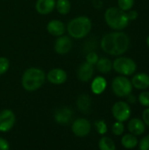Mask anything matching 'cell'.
<instances>
[{
  "instance_id": "1",
  "label": "cell",
  "mask_w": 149,
  "mask_h": 150,
  "mask_svg": "<svg viewBox=\"0 0 149 150\" xmlns=\"http://www.w3.org/2000/svg\"><path fill=\"white\" fill-rule=\"evenodd\" d=\"M100 46L106 54L112 56H119L128 50L130 39L123 32H112L105 34L102 38Z\"/></svg>"
},
{
  "instance_id": "2",
  "label": "cell",
  "mask_w": 149,
  "mask_h": 150,
  "mask_svg": "<svg viewBox=\"0 0 149 150\" xmlns=\"http://www.w3.org/2000/svg\"><path fill=\"white\" fill-rule=\"evenodd\" d=\"M45 72L38 68H29L23 73L21 83L27 91H35L39 90L45 83Z\"/></svg>"
},
{
  "instance_id": "3",
  "label": "cell",
  "mask_w": 149,
  "mask_h": 150,
  "mask_svg": "<svg viewBox=\"0 0 149 150\" xmlns=\"http://www.w3.org/2000/svg\"><path fill=\"white\" fill-rule=\"evenodd\" d=\"M91 20L86 16H79L73 18L67 25V31L69 36L78 40L85 38L91 31Z\"/></svg>"
},
{
  "instance_id": "4",
  "label": "cell",
  "mask_w": 149,
  "mask_h": 150,
  "mask_svg": "<svg viewBox=\"0 0 149 150\" xmlns=\"http://www.w3.org/2000/svg\"><path fill=\"white\" fill-rule=\"evenodd\" d=\"M105 20L109 27L116 31L124 30L130 22L126 11L119 7L108 8L105 12Z\"/></svg>"
},
{
  "instance_id": "5",
  "label": "cell",
  "mask_w": 149,
  "mask_h": 150,
  "mask_svg": "<svg viewBox=\"0 0 149 150\" xmlns=\"http://www.w3.org/2000/svg\"><path fill=\"white\" fill-rule=\"evenodd\" d=\"M112 69L121 76H132L137 70L136 62L129 58L125 56H120L116 58L112 62Z\"/></svg>"
},
{
  "instance_id": "6",
  "label": "cell",
  "mask_w": 149,
  "mask_h": 150,
  "mask_svg": "<svg viewBox=\"0 0 149 150\" xmlns=\"http://www.w3.org/2000/svg\"><path fill=\"white\" fill-rule=\"evenodd\" d=\"M133 84L126 76H119L115 77L112 83V90L119 98H126L133 91Z\"/></svg>"
},
{
  "instance_id": "7",
  "label": "cell",
  "mask_w": 149,
  "mask_h": 150,
  "mask_svg": "<svg viewBox=\"0 0 149 150\" xmlns=\"http://www.w3.org/2000/svg\"><path fill=\"white\" fill-rule=\"evenodd\" d=\"M112 113L117 121L125 122L131 117L132 110L128 103L125 101H118L112 105Z\"/></svg>"
},
{
  "instance_id": "8",
  "label": "cell",
  "mask_w": 149,
  "mask_h": 150,
  "mask_svg": "<svg viewBox=\"0 0 149 150\" xmlns=\"http://www.w3.org/2000/svg\"><path fill=\"white\" fill-rule=\"evenodd\" d=\"M91 130L90 122L85 118L76 119L72 124V132L73 134L80 138L87 136Z\"/></svg>"
},
{
  "instance_id": "9",
  "label": "cell",
  "mask_w": 149,
  "mask_h": 150,
  "mask_svg": "<svg viewBox=\"0 0 149 150\" xmlns=\"http://www.w3.org/2000/svg\"><path fill=\"white\" fill-rule=\"evenodd\" d=\"M16 116L11 110L5 109L0 112V132H9L15 125Z\"/></svg>"
},
{
  "instance_id": "10",
  "label": "cell",
  "mask_w": 149,
  "mask_h": 150,
  "mask_svg": "<svg viewBox=\"0 0 149 150\" xmlns=\"http://www.w3.org/2000/svg\"><path fill=\"white\" fill-rule=\"evenodd\" d=\"M73 47V42L68 36L61 35L59 36L54 41V51L59 54H67L70 52Z\"/></svg>"
},
{
  "instance_id": "11",
  "label": "cell",
  "mask_w": 149,
  "mask_h": 150,
  "mask_svg": "<svg viewBox=\"0 0 149 150\" xmlns=\"http://www.w3.org/2000/svg\"><path fill=\"white\" fill-rule=\"evenodd\" d=\"M73 117V112L71 109H69L67 106L60 107L55 110L54 118L56 123L60 125H68Z\"/></svg>"
},
{
  "instance_id": "12",
  "label": "cell",
  "mask_w": 149,
  "mask_h": 150,
  "mask_svg": "<svg viewBox=\"0 0 149 150\" xmlns=\"http://www.w3.org/2000/svg\"><path fill=\"white\" fill-rule=\"evenodd\" d=\"M47 81L53 84H62L67 81L68 76L65 70L61 69H53L46 76Z\"/></svg>"
},
{
  "instance_id": "13",
  "label": "cell",
  "mask_w": 149,
  "mask_h": 150,
  "mask_svg": "<svg viewBox=\"0 0 149 150\" xmlns=\"http://www.w3.org/2000/svg\"><path fill=\"white\" fill-rule=\"evenodd\" d=\"M94 75V65L88 63L87 62H83L77 70V76L80 81L83 83H87L91 80Z\"/></svg>"
},
{
  "instance_id": "14",
  "label": "cell",
  "mask_w": 149,
  "mask_h": 150,
  "mask_svg": "<svg viewBox=\"0 0 149 150\" xmlns=\"http://www.w3.org/2000/svg\"><path fill=\"white\" fill-rule=\"evenodd\" d=\"M131 83L133 84V87L137 90H147L149 88V75L144 72L137 73L133 76Z\"/></svg>"
},
{
  "instance_id": "15",
  "label": "cell",
  "mask_w": 149,
  "mask_h": 150,
  "mask_svg": "<svg viewBox=\"0 0 149 150\" xmlns=\"http://www.w3.org/2000/svg\"><path fill=\"white\" fill-rule=\"evenodd\" d=\"M47 30L48 33H50L51 35L59 37L65 33L66 27L62 21L58 20V19H53L47 23Z\"/></svg>"
},
{
  "instance_id": "16",
  "label": "cell",
  "mask_w": 149,
  "mask_h": 150,
  "mask_svg": "<svg viewBox=\"0 0 149 150\" xmlns=\"http://www.w3.org/2000/svg\"><path fill=\"white\" fill-rule=\"evenodd\" d=\"M127 128L130 134H133L136 136L142 135L146 131V125L142 120L138 118H133L129 120L127 124Z\"/></svg>"
},
{
  "instance_id": "17",
  "label": "cell",
  "mask_w": 149,
  "mask_h": 150,
  "mask_svg": "<svg viewBox=\"0 0 149 150\" xmlns=\"http://www.w3.org/2000/svg\"><path fill=\"white\" fill-rule=\"evenodd\" d=\"M55 0H37L35 9L41 15L49 14L55 8Z\"/></svg>"
},
{
  "instance_id": "18",
  "label": "cell",
  "mask_w": 149,
  "mask_h": 150,
  "mask_svg": "<svg viewBox=\"0 0 149 150\" xmlns=\"http://www.w3.org/2000/svg\"><path fill=\"white\" fill-rule=\"evenodd\" d=\"M91 98L87 94H82L76 100V106L83 113H89L91 110Z\"/></svg>"
},
{
  "instance_id": "19",
  "label": "cell",
  "mask_w": 149,
  "mask_h": 150,
  "mask_svg": "<svg viewBox=\"0 0 149 150\" xmlns=\"http://www.w3.org/2000/svg\"><path fill=\"white\" fill-rule=\"evenodd\" d=\"M107 87V82L105 77L98 76L95 77L91 83V91L96 95L102 94Z\"/></svg>"
},
{
  "instance_id": "20",
  "label": "cell",
  "mask_w": 149,
  "mask_h": 150,
  "mask_svg": "<svg viewBox=\"0 0 149 150\" xmlns=\"http://www.w3.org/2000/svg\"><path fill=\"white\" fill-rule=\"evenodd\" d=\"M139 144V141L136 135L133 134H127L122 136L121 138V145L127 149H133L136 148Z\"/></svg>"
},
{
  "instance_id": "21",
  "label": "cell",
  "mask_w": 149,
  "mask_h": 150,
  "mask_svg": "<svg viewBox=\"0 0 149 150\" xmlns=\"http://www.w3.org/2000/svg\"><path fill=\"white\" fill-rule=\"evenodd\" d=\"M96 67H97V69L100 73L108 74L112 69V62L106 57H102V58H99L98 61L97 62Z\"/></svg>"
},
{
  "instance_id": "22",
  "label": "cell",
  "mask_w": 149,
  "mask_h": 150,
  "mask_svg": "<svg viewBox=\"0 0 149 150\" xmlns=\"http://www.w3.org/2000/svg\"><path fill=\"white\" fill-rule=\"evenodd\" d=\"M98 148L101 150H115L116 145L112 139L107 136H103L98 142Z\"/></svg>"
},
{
  "instance_id": "23",
  "label": "cell",
  "mask_w": 149,
  "mask_h": 150,
  "mask_svg": "<svg viewBox=\"0 0 149 150\" xmlns=\"http://www.w3.org/2000/svg\"><path fill=\"white\" fill-rule=\"evenodd\" d=\"M55 7L60 14L66 15L70 11L71 4L69 0H57V2L55 3Z\"/></svg>"
},
{
  "instance_id": "24",
  "label": "cell",
  "mask_w": 149,
  "mask_h": 150,
  "mask_svg": "<svg viewBox=\"0 0 149 150\" xmlns=\"http://www.w3.org/2000/svg\"><path fill=\"white\" fill-rule=\"evenodd\" d=\"M112 132L116 136H120L125 132V125L121 121H117L112 127Z\"/></svg>"
},
{
  "instance_id": "25",
  "label": "cell",
  "mask_w": 149,
  "mask_h": 150,
  "mask_svg": "<svg viewBox=\"0 0 149 150\" xmlns=\"http://www.w3.org/2000/svg\"><path fill=\"white\" fill-rule=\"evenodd\" d=\"M94 125H95V127H96L97 132L99 134L104 135V134H105L107 133V131H108V127H107V125H106V123H105V120H97V121L95 122Z\"/></svg>"
},
{
  "instance_id": "26",
  "label": "cell",
  "mask_w": 149,
  "mask_h": 150,
  "mask_svg": "<svg viewBox=\"0 0 149 150\" xmlns=\"http://www.w3.org/2000/svg\"><path fill=\"white\" fill-rule=\"evenodd\" d=\"M134 5V0H118V6L119 9L127 11Z\"/></svg>"
},
{
  "instance_id": "27",
  "label": "cell",
  "mask_w": 149,
  "mask_h": 150,
  "mask_svg": "<svg viewBox=\"0 0 149 150\" xmlns=\"http://www.w3.org/2000/svg\"><path fill=\"white\" fill-rule=\"evenodd\" d=\"M138 101L144 107H149V91L144 90V91L141 92L138 97Z\"/></svg>"
},
{
  "instance_id": "28",
  "label": "cell",
  "mask_w": 149,
  "mask_h": 150,
  "mask_svg": "<svg viewBox=\"0 0 149 150\" xmlns=\"http://www.w3.org/2000/svg\"><path fill=\"white\" fill-rule=\"evenodd\" d=\"M10 68V62L6 57H0V76L5 74Z\"/></svg>"
},
{
  "instance_id": "29",
  "label": "cell",
  "mask_w": 149,
  "mask_h": 150,
  "mask_svg": "<svg viewBox=\"0 0 149 150\" xmlns=\"http://www.w3.org/2000/svg\"><path fill=\"white\" fill-rule=\"evenodd\" d=\"M99 57L96 52H89L86 55V62L91 65H96L97 62L98 61Z\"/></svg>"
},
{
  "instance_id": "30",
  "label": "cell",
  "mask_w": 149,
  "mask_h": 150,
  "mask_svg": "<svg viewBox=\"0 0 149 150\" xmlns=\"http://www.w3.org/2000/svg\"><path fill=\"white\" fill-rule=\"evenodd\" d=\"M139 148L141 150H149V134L139 142Z\"/></svg>"
},
{
  "instance_id": "31",
  "label": "cell",
  "mask_w": 149,
  "mask_h": 150,
  "mask_svg": "<svg viewBox=\"0 0 149 150\" xmlns=\"http://www.w3.org/2000/svg\"><path fill=\"white\" fill-rule=\"evenodd\" d=\"M126 14H127V17H128V18H129L130 21H133V20L137 19L138 18V16H139L138 11H135V10H132V9L129 10V11H126Z\"/></svg>"
},
{
  "instance_id": "32",
  "label": "cell",
  "mask_w": 149,
  "mask_h": 150,
  "mask_svg": "<svg viewBox=\"0 0 149 150\" xmlns=\"http://www.w3.org/2000/svg\"><path fill=\"white\" fill-rule=\"evenodd\" d=\"M142 120L146 126L149 127V107H147L142 112Z\"/></svg>"
},
{
  "instance_id": "33",
  "label": "cell",
  "mask_w": 149,
  "mask_h": 150,
  "mask_svg": "<svg viewBox=\"0 0 149 150\" xmlns=\"http://www.w3.org/2000/svg\"><path fill=\"white\" fill-rule=\"evenodd\" d=\"M9 149H10L9 142L5 139L0 137V150H8Z\"/></svg>"
},
{
  "instance_id": "34",
  "label": "cell",
  "mask_w": 149,
  "mask_h": 150,
  "mask_svg": "<svg viewBox=\"0 0 149 150\" xmlns=\"http://www.w3.org/2000/svg\"><path fill=\"white\" fill-rule=\"evenodd\" d=\"M92 4H93L94 8H96V9H100V8H102V6H103V2H102L101 0H93Z\"/></svg>"
},
{
  "instance_id": "35",
  "label": "cell",
  "mask_w": 149,
  "mask_h": 150,
  "mask_svg": "<svg viewBox=\"0 0 149 150\" xmlns=\"http://www.w3.org/2000/svg\"><path fill=\"white\" fill-rule=\"evenodd\" d=\"M126 98H127V101H128L129 103H131V104H135V103H136V101H137L136 97H135L134 95H133L132 93H131V94H129Z\"/></svg>"
},
{
  "instance_id": "36",
  "label": "cell",
  "mask_w": 149,
  "mask_h": 150,
  "mask_svg": "<svg viewBox=\"0 0 149 150\" xmlns=\"http://www.w3.org/2000/svg\"><path fill=\"white\" fill-rule=\"evenodd\" d=\"M147 45H148V47H149V35L148 36V38H147Z\"/></svg>"
}]
</instances>
